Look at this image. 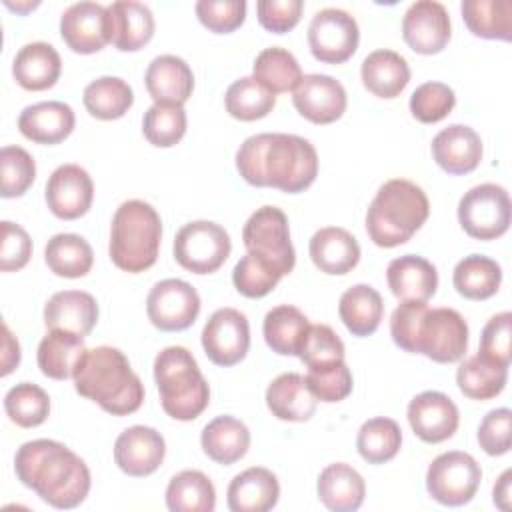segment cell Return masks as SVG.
Returning a JSON list of instances; mask_svg holds the SVG:
<instances>
[{
  "instance_id": "60",
  "label": "cell",
  "mask_w": 512,
  "mask_h": 512,
  "mask_svg": "<svg viewBox=\"0 0 512 512\" xmlns=\"http://www.w3.org/2000/svg\"><path fill=\"white\" fill-rule=\"evenodd\" d=\"M510 480H512V470H504L502 476L496 480L494 484V490H492V500L494 504L500 508V510H508L510 508V496H512V490H510Z\"/></svg>"
},
{
  "instance_id": "7",
  "label": "cell",
  "mask_w": 512,
  "mask_h": 512,
  "mask_svg": "<svg viewBox=\"0 0 512 512\" xmlns=\"http://www.w3.org/2000/svg\"><path fill=\"white\" fill-rule=\"evenodd\" d=\"M242 240L248 252L266 260L282 276L290 274L296 264V252L290 242L286 214L276 206H262L250 214L244 224Z\"/></svg>"
},
{
  "instance_id": "53",
  "label": "cell",
  "mask_w": 512,
  "mask_h": 512,
  "mask_svg": "<svg viewBox=\"0 0 512 512\" xmlns=\"http://www.w3.org/2000/svg\"><path fill=\"white\" fill-rule=\"evenodd\" d=\"M198 20L216 34H228L242 26L246 18L244 0H200L196 2Z\"/></svg>"
},
{
  "instance_id": "15",
  "label": "cell",
  "mask_w": 512,
  "mask_h": 512,
  "mask_svg": "<svg viewBox=\"0 0 512 512\" xmlns=\"http://www.w3.org/2000/svg\"><path fill=\"white\" fill-rule=\"evenodd\" d=\"M94 200V182L78 164L58 166L46 182V204L56 218L76 220L84 216Z\"/></svg>"
},
{
  "instance_id": "31",
  "label": "cell",
  "mask_w": 512,
  "mask_h": 512,
  "mask_svg": "<svg viewBox=\"0 0 512 512\" xmlns=\"http://www.w3.org/2000/svg\"><path fill=\"white\" fill-rule=\"evenodd\" d=\"M320 502L332 512H354L366 496L364 478L346 462L328 464L316 482Z\"/></svg>"
},
{
  "instance_id": "49",
  "label": "cell",
  "mask_w": 512,
  "mask_h": 512,
  "mask_svg": "<svg viewBox=\"0 0 512 512\" xmlns=\"http://www.w3.org/2000/svg\"><path fill=\"white\" fill-rule=\"evenodd\" d=\"M36 178L34 158L20 146L0 150V194L2 198L22 196Z\"/></svg>"
},
{
  "instance_id": "55",
  "label": "cell",
  "mask_w": 512,
  "mask_h": 512,
  "mask_svg": "<svg viewBox=\"0 0 512 512\" xmlns=\"http://www.w3.org/2000/svg\"><path fill=\"white\" fill-rule=\"evenodd\" d=\"M512 412L508 408L490 410L478 426V444L488 456H502L510 450Z\"/></svg>"
},
{
  "instance_id": "35",
  "label": "cell",
  "mask_w": 512,
  "mask_h": 512,
  "mask_svg": "<svg viewBox=\"0 0 512 512\" xmlns=\"http://www.w3.org/2000/svg\"><path fill=\"white\" fill-rule=\"evenodd\" d=\"M338 314L348 332L354 336H370L380 326L384 302L376 288L368 284H354L340 296Z\"/></svg>"
},
{
  "instance_id": "51",
  "label": "cell",
  "mask_w": 512,
  "mask_h": 512,
  "mask_svg": "<svg viewBox=\"0 0 512 512\" xmlns=\"http://www.w3.org/2000/svg\"><path fill=\"white\" fill-rule=\"evenodd\" d=\"M456 104L454 90L444 82H424L410 96V112L418 122L434 124L444 120Z\"/></svg>"
},
{
  "instance_id": "37",
  "label": "cell",
  "mask_w": 512,
  "mask_h": 512,
  "mask_svg": "<svg viewBox=\"0 0 512 512\" xmlns=\"http://www.w3.org/2000/svg\"><path fill=\"white\" fill-rule=\"evenodd\" d=\"M452 282L460 296L468 300H488L500 288L502 268L484 254H470L456 264Z\"/></svg>"
},
{
  "instance_id": "10",
  "label": "cell",
  "mask_w": 512,
  "mask_h": 512,
  "mask_svg": "<svg viewBox=\"0 0 512 512\" xmlns=\"http://www.w3.org/2000/svg\"><path fill=\"white\" fill-rule=\"evenodd\" d=\"M468 350V324L454 308H428L422 316L414 354H424L438 364H452L464 358Z\"/></svg>"
},
{
  "instance_id": "41",
  "label": "cell",
  "mask_w": 512,
  "mask_h": 512,
  "mask_svg": "<svg viewBox=\"0 0 512 512\" xmlns=\"http://www.w3.org/2000/svg\"><path fill=\"white\" fill-rule=\"evenodd\" d=\"M82 100L94 118L116 120L132 108L134 92L130 84L118 76H100L84 88Z\"/></svg>"
},
{
  "instance_id": "57",
  "label": "cell",
  "mask_w": 512,
  "mask_h": 512,
  "mask_svg": "<svg viewBox=\"0 0 512 512\" xmlns=\"http://www.w3.org/2000/svg\"><path fill=\"white\" fill-rule=\"evenodd\" d=\"M302 0H258L256 12L262 28L274 34H284L292 30L302 16Z\"/></svg>"
},
{
  "instance_id": "45",
  "label": "cell",
  "mask_w": 512,
  "mask_h": 512,
  "mask_svg": "<svg viewBox=\"0 0 512 512\" xmlns=\"http://www.w3.org/2000/svg\"><path fill=\"white\" fill-rule=\"evenodd\" d=\"M402 444V430L392 418H370L366 420L356 436L358 454L368 464H384L392 460Z\"/></svg>"
},
{
  "instance_id": "19",
  "label": "cell",
  "mask_w": 512,
  "mask_h": 512,
  "mask_svg": "<svg viewBox=\"0 0 512 512\" xmlns=\"http://www.w3.org/2000/svg\"><path fill=\"white\" fill-rule=\"evenodd\" d=\"M294 108L314 124L336 122L346 112V90L328 74H306L294 88Z\"/></svg>"
},
{
  "instance_id": "9",
  "label": "cell",
  "mask_w": 512,
  "mask_h": 512,
  "mask_svg": "<svg viewBox=\"0 0 512 512\" xmlns=\"http://www.w3.org/2000/svg\"><path fill=\"white\" fill-rule=\"evenodd\" d=\"M232 242L228 232L210 220L184 224L174 238L176 262L194 274L216 272L230 256Z\"/></svg>"
},
{
  "instance_id": "25",
  "label": "cell",
  "mask_w": 512,
  "mask_h": 512,
  "mask_svg": "<svg viewBox=\"0 0 512 512\" xmlns=\"http://www.w3.org/2000/svg\"><path fill=\"white\" fill-rule=\"evenodd\" d=\"M98 322L96 298L82 290H62L50 296L44 306V324L48 330H66L88 336Z\"/></svg>"
},
{
  "instance_id": "2",
  "label": "cell",
  "mask_w": 512,
  "mask_h": 512,
  "mask_svg": "<svg viewBox=\"0 0 512 512\" xmlns=\"http://www.w3.org/2000/svg\"><path fill=\"white\" fill-rule=\"evenodd\" d=\"M14 470L26 488L60 510L80 506L90 492L86 462L56 440L38 438L22 444L14 456Z\"/></svg>"
},
{
  "instance_id": "5",
  "label": "cell",
  "mask_w": 512,
  "mask_h": 512,
  "mask_svg": "<svg viewBox=\"0 0 512 512\" xmlns=\"http://www.w3.org/2000/svg\"><path fill=\"white\" fill-rule=\"evenodd\" d=\"M162 240V220L144 200L122 202L112 218L110 260L124 272L138 274L154 266Z\"/></svg>"
},
{
  "instance_id": "11",
  "label": "cell",
  "mask_w": 512,
  "mask_h": 512,
  "mask_svg": "<svg viewBox=\"0 0 512 512\" xmlns=\"http://www.w3.org/2000/svg\"><path fill=\"white\" fill-rule=\"evenodd\" d=\"M482 480L480 464L460 450H450L432 460L426 472L428 494L444 506L468 504Z\"/></svg>"
},
{
  "instance_id": "56",
  "label": "cell",
  "mask_w": 512,
  "mask_h": 512,
  "mask_svg": "<svg viewBox=\"0 0 512 512\" xmlns=\"http://www.w3.org/2000/svg\"><path fill=\"white\" fill-rule=\"evenodd\" d=\"M0 230H2L0 270L14 272L24 268L32 256V240L28 232L10 220H2Z\"/></svg>"
},
{
  "instance_id": "34",
  "label": "cell",
  "mask_w": 512,
  "mask_h": 512,
  "mask_svg": "<svg viewBox=\"0 0 512 512\" xmlns=\"http://www.w3.org/2000/svg\"><path fill=\"white\" fill-rule=\"evenodd\" d=\"M84 352V336L66 330H50L38 344L36 362L44 376L52 380H66L74 376Z\"/></svg>"
},
{
  "instance_id": "50",
  "label": "cell",
  "mask_w": 512,
  "mask_h": 512,
  "mask_svg": "<svg viewBox=\"0 0 512 512\" xmlns=\"http://www.w3.org/2000/svg\"><path fill=\"white\" fill-rule=\"evenodd\" d=\"M280 278L282 274L274 266L252 252H246V256L240 258L232 270L234 288L246 298H262L270 294Z\"/></svg>"
},
{
  "instance_id": "26",
  "label": "cell",
  "mask_w": 512,
  "mask_h": 512,
  "mask_svg": "<svg viewBox=\"0 0 512 512\" xmlns=\"http://www.w3.org/2000/svg\"><path fill=\"white\" fill-rule=\"evenodd\" d=\"M386 280L390 292L402 302H428L438 288V272L434 264L416 254L394 258L386 268Z\"/></svg>"
},
{
  "instance_id": "23",
  "label": "cell",
  "mask_w": 512,
  "mask_h": 512,
  "mask_svg": "<svg viewBox=\"0 0 512 512\" xmlns=\"http://www.w3.org/2000/svg\"><path fill=\"white\" fill-rule=\"evenodd\" d=\"M110 42L120 52H136L154 36L152 10L134 0H120L106 6Z\"/></svg>"
},
{
  "instance_id": "30",
  "label": "cell",
  "mask_w": 512,
  "mask_h": 512,
  "mask_svg": "<svg viewBox=\"0 0 512 512\" xmlns=\"http://www.w3.org/2000/svg\"><path fill=\"white\" fill-rule=\"evenodd\" d=\"M62 72V60L56 48L48 42L24 44L12 62V74L24 90L40 92L56 84Z\"/></svg>"
},
{
  "instance_id": "38",
  "label": "cell",
  "mask_w": 512,
  "mask_h": 512,
  "mask_svg": "<svg viewBox=\"0 0 512 512\" xmlns=\"http://www.w3.org/2000/svg\"><path fill=\"white\" fill-rule=\"evenodd\" d=\"M508 380V366L492 362L482 354L466 358L456 370V384L470 400L496 398Z\"/></svg>"
},
{
  "instance_id": "32",
  "label": "cell",
  "mask_w": 512,
  "mask_h": 512,
  "mask_svg": "<svg viewBox=\"0 0 512 512\" xmlns=\"http://www.w3.org/2000/svg\"><path fill=\"white\" fill-rule=\"evenodd\" d=\"M200 444L210 460L230 466L244 458V454L248 452L250 430L234 416H216L204 426L200 434Z\"/></svg>"
},
{
  "instance_id": "13",
  "label": "cell",
  "mask_w": 512,
  "mask_h": 512,
  "mask_svg": "<svg viewBox=\"0 0 512 512\" xmlns=\"http://www.w3.org/2000/svg\"><path fill=\"white\" fill-rule=\"evenodd\" d=\"M148 320L164 332H180L194 324L200 314L196 288L180 278H166L152 286L146 298Z\"/></svg>"
},
{
  "instance_id": "42",
  "label": "cell",
  "mask_w": 512,
  "mask_h": 512,
  "mask_svg": "<svg viewBox=\"0 0 512 512\" xmlns=\"http://www.w3.org/2000/svg\"><path fill=\"white\" fill-rule=\"evenodd\" d=\"M44 260L56 276L82 278L94 264V252L78 234H56L44 248Z\"/></svg>"
},
{
  "instance_id": "36",
  "label": "cell",
  "mask_w": 512,
  "mask_h": 512,
  "mask_svg": "<svg viewBox=\"0 0 512 512\" xmlns=\"http://www.w3.org/2000/svg\"><path fill=\"white\" fill-rule=\"evenodd\" d=\"M310 328L308 318L290 304H280L264 316V340L280 356H298L304 336Z\"/></svg>"
},
{
  "instance_id": "46",
  "label": "cell",
  "mask_w": 512,
  "mask_h": 512,
  "mask_svg": "<svg viewBox=\"0 0 512 512\" xmlns=\"http://www.w3.org/2000/svg\"><path fill=\"white\" fill-rule=\"evenodd\" d=\"M4 410L16 426L34 428L48 418L50 398L38 384L20 382L6 392Z\"/></svg>"
},
{
  "instance_id": "1",
  "label": "cell",
  "mask_w": 512,
  "mask_h": 512,
  "mask_svg": "<svg viewBox=\"0 0 512 512\" xmlns=\"http://www.w3.org/2000/svg\"><path fill=\"white\" fill-rule=\"evenodd\" d=\"M236 168L252 186H272L286 194H296L316 180L318 154L302 136L264 132L240 144Z\"/></svg>"
},
{
  "instance_id": "3",
  "label": "cell",
  "mask_w": 512,
  "mask_h": 512,
  "mask_svg": "<svg viewBox=\"0 0 512 512\" xmlns=\"http://www.w3.org/2000/svg\"><path fill=\"white\" fill-rule=\"evenodd\" d=\"M72 378L80 396L112 416H128L144 402V384L118 348H86Z\"/></svg>"
},
{
  "instance_id": "22",
  "label": "cell",
  "mask_w": 512,
  "mask_h": 512,
  "mask_svg": "<svg viewBox=\"0 0 512 512\" xmlns=\"http://www.w3.org/2000/svg\"><path fill=\"white\" fill-rule=\"evenodd\" d=\"M76 124L70 104L48 100L26 106L18 116V130L36 144H58L66 140Z\"/></svg>"
},
{
  "instance_id": "20",
  "label": "cell",
  "mask_w": 512,
  "mask_h": 512,
  "mask_svg": "<svg viewBox=\"0 0 512 512\" xmlns=\"http://www.w3.org/2000/svg\"><path fill=\"white\" fill-rule=\"evenodd\" d=\"M60 36L78 54H94L110 42L106 6L98 2H76L60 16Z\"/></svg>"
},
{
  "instance_id": "8",
  "label": "cell",
  "mask_w": 512,
  "mask_h": 512,
  "mask_svg": "<svg viewBox=\"0 0 512 512\" xmlns=\"http://www.w3.org/2000/svg\"><path fill=\"white\" fill-rule=\"evenodd\" d=\"M458 222L476 240H496L510 228V196L500 184H478L458 202Z\"/></svg>"
},
{
  "instance_id": "6",
  "label": "cell",
  "mask_w": 512,
  "mask_h": 512,
  "mask_svg": "<svg viewBox=\"0 0 512 512\" xmlns=\"http://www.w3.org/2000/svg\"><path fill=\"white\" fill-rule=\"evenodd\" d=\"M154 380L164 412L174 420L198 418L208 402L210 388L196 358L184 346H168L154 358Z\"/></svg>"
},
{
  "instance_id": "44",
  "label": "cell",
  "mask_w": 512,
  "mask_h": 512,
  "mask_svg": "<svg viewBox=\"0 0 512 512\" xmlns=\"http://www.w3.org/2000/svg\"><path fill=\"white\" fill-rule=\"evenodd\" d=\"M276 104V96L266 90L254 76L234 80L224 96L226 112L242 122H252L268 116Z\"/></svg>"
},
{
  "instance_id": "17",
  "label": "cell",
  "mask_w": 512,
  "mask_h": 512,
  "mask_svg": "<svg viewBox=\"0 0 512 512\" xmlns=\"http://www.w3.org/2000/svg\"><path fill=\"white\" fill-rule=\"evenodd\" d=\"M406 416L414 434L428 444L452 438L460 422V414L452 398L438 390H426L414 396L408 404Z\"/></svg>"
},
{
  "instance_id": "52",
  "label": "cell",
  "mask_w": 512,
  "mask_h": 512,
  "mask_svg": "<svg viewBox=\"0 0 512 512\" xmlns=\"http://www.w3.org/2000/svg\"><path fill=\"white\" fill-rule=\"evenodd\" d=\"M304 378L310 392L320 402H340L352 392V372L344 362L320 370H308Z\"/></svg>"
},
{
  "instance_id": "54",
  "label": "cell",
  "mask_w": 512,
  "mask_h": 512,
  "mask_svg": "<svg viewBox=\"0 0 512 512\" xmlns=\"http://www.w3.org/2000/svg\"><path fill=\"white\" fill-rule=\"evenodd\" d=\"M510 332L512 314L508 310L492 316L482 328L478 354L502 366H510Z\"/></svg>"
},
{
  "instance_id": "59",
  "label": "cell",
  "mask_w": 512,
  "mask_h": 512,
  "mask_svg": "<svg viewBox=\"0 0 512 512\" xmlns=\"http://www.w3.org/2000/svg\"><path fill=\"white\" fill-rule=\"evenodd\" d=\"M20 364V344L12 336L10 328L2 324V376H8Z\"/></svg>"
},
{
  "instance_id": "12",
  "label": "cell",
  "mask_w": 512,
  "mask_h": 512,
  "mask_svg": "<svg viewBox=\"0 0 512 512\" xmlns=\"http://www.w3.org/2000/svg\"><path fill=\"white\" fill-rule=\"evenodd\" d=\"M360 30L354 16L340 8L318 10L308 26V46L316 60L342 64L358 48Z\"/></svg>"
},
{
  "instance_id": "14",
  "label": "cell",
  "mask_w": 512,
  "mask_h": 512,
  "mask_svg": "<svg viewBox=\"0 0 512 512\" xmlns=\"http://www.w3.org/2000/svg\"><path fill=\"white\" fill-rule=\"evenodd\" d=\"M202 348L216 366L238 364L250 348L248 318L236 308L216 310L202 328Z\"/></svg>"
},
{
  "instance_id": "48",
  "label": "cell",
  "mask_w": 512,
  "mask_h": 512,
  "mask_svg": "<svg viewBox=\"0 0 512 512\" xmlns=\"http://www.w3.org/2000/svg\"><path fill=\"white\" fill-rule=\"evenodd\" d=\"M298 358L308 370H320L344 362V342L328 324H310Z\"/></svg>"
},
{
  "instance_id": "58",
  "label": "cell",
  "mask_w": 512,
  "mask_h": 512,
  "mask_svg": "<svg viewBox=\"0 0 512 512\" xmlns=\"http://www.w3.org/2000/svg\"><path fill=\"white\" fill-rule=\"evenodd\" d=\"M426 310H428L426 302H414V300H406L396 306L390 318V334L398 348L414 354L416 330Z\"/></svg>"
},
{
  "instance_id": "43",
  "label": "cell",
  "mask_w": 512,
  "mask_h": 512,
  "mask_svg": "<svg viewBox=\"0 0 512 512\" xmlns=\"http://www.w3.org/2000/svg\"><path fill=\"white\" fill-rule=\"evenodd\" d=\"M252 76L272 94L290 92L302 80V68L292 52L280 46L264 48L252 66Z\"/></svg>"
},
{
  "instance_id": "33",
  "label": "cell",
  "mask_w": 512,
  "mask_h": 512,
  "mask_svg": "<svg viewBox=\"0 0 512 512\" xmlns=\"http://www.w3.org/2000/svg\"><path fill=\"white\" fill-rule=\"evenodd\" d=\"M362 84L378 98H396L410 82V68L404 56L382 48L370 52L360 68Z\"/></svg>"
},
{
  "instance_id": "39",
  "label": "cell",
  "mask_w": 512,
  "mask_h": 512,
  "mask_svg": "<svg viewBox=\"0 0 512 512\" xmlns=\"http://www.w3.org/2000/svg\"><path fill=\"white\" fill-rule=\"evenodd\" d=\"M166 506L170 512H212L216 490L212 480L200 470H182L166 486Z\"/></svg>"
},
{
  "instance_id": "24",
  "label": "cell",
  "mask_w": 512,
  "mask_h": 512,
  "mask_svg": "<svg viewBox=\"0 0 512 512\" xmlns=\"http://www.w3.org/2000/svg\"><path fill=\"white\" fill-rule=\"evenodd\" d=\"M144 82L154 104L182 106L194 90L192 68L174 54L156 56L146 68Z\"/></svg>"
},
{
  "instance_id": "47",
  "label": "cell",
  "mask_w": 512,
  "mask_h": 512,
  "mask_svg": "<svg viewBox=\"0 0 512 512\" xmlns=\"http://www.w3.org/2000/svg\"><path fill=\"white\" fill-rule=\"evenodd\" d=\"M186 112L176 104H152L142 118L144 138L158 148H170L186 134Z\"/></svg>"
},
{
  "instance_id": "18",
  "label": "cell",
  "mask_w": 512,
  "mask_h": 512,
  "mask_svg": "<svg viewBox=\"0 0 512 512\" xmlns=\"http://www.w3.org/2000/svg\"><path fill=\"white\" fill-rule=\"evenodd\" d=\"M166 456V442L162 434L150 426H130L114 442L116 466L134 478L148 476L160 468Z\"/></svg>"
},
{
  "instance_id": "40",
  "label": "cell",
  "mask_w": 512,
  "mask_h": 512,
  "mask_svg": "<svg viewBox=\"0 0 512 512\" xmlns=\"http://www.w3.org/2000/svg\"><path fill=\"white\" fill-rule=\"evenodd\" d=\"M464 24L474 36L486 40L512 38V2L510 0H464L460 4Z\"/></svg>"
},
{
  "instance_id": "29",
  "label": "cell",
  "mask_w": 512,
  "mask_h": 512,
  "mask_svg": "<svg viewBox=\"0 0 512 512\" xmlns=\"http://www.w3.org/2000/svg\"><path fill=\"white\" fill-rule=\"evenodd\" d=\"M316 396L310 392L306 378L296 372L276 376L266 388V406L278 420L306 422L316 412Z\"/></svg>"
},
{
  "instance_id": "28",
  "label": "cell",
  "mask_w": 512,
  "mask_h": 512,
  "mask_svg": "<svg viewBox=\"0 0 512 512\" xmlns=\"http://www.w3.org/2000/svg\"><path fill=\"white\" fill-rule=\"evenodd\" d=\"M314 266L324 274H348L360 260L358 240L340 226H326L314 232L308 246Z\"/></svg>"
},
{
  "instance_id": "16",
  "label": "cell",
  "mask_w": 512,
  "mask_h": 512,
  "mask_svg": "<svg viewBox=\"0 0 512 512\" xmlns=\"http://www.w3.org/2000/svg\"><path fill=\"white\" fill-rule=\"evenodd\" d=\"M450 16L436 0H418L402 18L404 42L418 54H438L450 40Z\"/></svg>"
},
{
  "instance_id": "4",
  "label": "cell",
  "mask_w": 512,
  "mask_h": 512,
  "mask_svg": "<svg viewBox=\"0 0 512 512\" xmlns=\"http://www.w3.org/2000/svg\"><path fill=\"white\" fill-rule=\"evenodd\" d=\"M430 202L420 186L404 178L384 182L366 212V232L380 248L408 242L426 222Z\"/></svg>"
},
{
  "instance_id": "27",
  "label": "cell",
  "mask_w": 512,
  "mask_h": 512,
  "mask_svg": "<svg viewBox=\"0 0 512 512\" xmlns=\"http://www.w3.org/2000/svg\"><path fill=\"white\" fill-rule=\"evenodd\" d=\"M280 498L278 478L262 466L246 468L228 484L226 502L232 512H266Z\"/></svg>"
},
{
  "instance_id": "21",
  "label": "cell",
  "mask_w": 512,
  "mask_h": 512,
  "mask_svg": "<svg viewBox=\"0 0 512 512\" xmlns=\"http://www.w3.org/2000/svg\"><path fill=\"white\" fill-rule=\"evenodd\" d=\"M432 158L448 174H468L482 160V140L474 128L450 124L432 138Z\"/></svg>"
}]
</instances>
